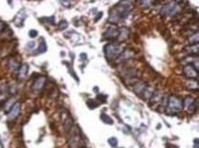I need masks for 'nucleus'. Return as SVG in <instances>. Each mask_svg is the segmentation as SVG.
<instances>
[{
	"label": "nucleus",
	"instance_id": "obj_1",
	"mask_svg": "<svg viewBox=\"0 0 199 148\" xmlns=\"http://www.w3.org/2000/svg\"><path fill=\"white\" fill-rule=\"evenodd\" d=\"M68 143H69L70 148H83L85 144L78 126H72L70 130Z\"/></svg>",
	"mask_w": 199,
	"mask_h": 148
},
{
	"label": "nucleus",
	"instance_id": "obj_2",
	"mask_svg": "<svg viewBox=\"0 0 199 148\" xmlns=\"http://www.w3.org/2000/svg\"><path fill=\"white\" fill-rule=\"evenodd\" d=\"M124 49L121 47L118 42H111L105 46V54L106 58L108 60H116L122 53Z\"/></svg>",
	"mask_w": 199,
	"mask_h": 148
},
{
	"label": "nucleus",
	"instance_id": "obj_3",
	"mask_svg": "<svg viewBox=\"0 0 199 148\" xmlns=\"http://www.w3.org/2000/svg\"><path fill=\"white\" fill-rule=\"evenodd\" d=\"M183 109V101L177 97L172 95L168 98V102L166 104V112L168 113H176Z\"/></svg>",
	"mask_w": 199,
	"mask_h": 148
},
{
	"label": "nucleus",
	"instance_id": "obj_4",
	"mask_svg": "<svg viewBox=\"0 0 199 148\" xmlns=\"http://www.w3.org/2000/svg\"><path fill=\"white\" fill-rule=\"evenodd\" d=\"M183 72L187 79H190V80L197 79V76H198L197 66H195L194 63H188L187 65L183 67Z\"/></svg>",
	"mask_w": 199,
	"mask_h": 148
},
{
	"label": "nucleus",
	"instance_id": "obj_5",
	"mask_svg": "<svg viewBox=\"0 0 199 148\" xmlns=\"http://www.w3.org/2000/svg\"><path fill=\"white\" fill-rule=\"evenodd\" d=\"M119 36V28L116 26H110L103 34V39L106 40H116Z\"/></svg>",
	"mask_w": 199,
	"mask_h": 148
},
{
	"label": "nucleus",
	"instance_id": "obj_6",
	"mask_svg": "<svg viewBox=\"0 0 199 148\" xmlns=\"http://www.w3.org/2000/svg\"><path fill=\"white\" fill-rule=\"evenodd\" d=\"M176 10V4L175 3H169L167 5H165L160 11V14L162 17H167V16H172L173 14L175 12Z\"/></svg>",
	"mask_w": 199,
	"mask_h": 148
},
{
	"label": "nucleus",
	"instance_id": "obj_7",
	"mask_svg": "<svg viewBox=\"0 0 199 148\" xmlns=\"http://www.w3.org/2000/svg\"><path fill=\"white\" fill-rule=\"evenodd\" d=\"M20 108H21L20 102H16L13 104V106L11 107L10 111L8 112L7 114V119L9 121H13L16 118H18L19 113H20Z\"/></svg>",
	"mask_w": 199,
	"mask_h": 148
},
{
	"label": "nucleus",
	"instance_id": "obj_8",
	"mask_svg": "<svg viewBox=\"0 0 199 148\" xmlns=\"http://www.w3.org/2000/svg\"><path fill=\"white\" fill-rule=\"evenodd\" d=\"M45 82H46V78L43 77V76H41V77L37 78L34 80V82L32 84V90H36V92L42 90L45 85Z\"/></svg>",
	"mask_w": 199,
	"mask_h": 148
},
{
	"label": "nucleus",
	"instance_id": "obj_9",
	"mask_svg": "<svg viewBox=\"0 0 199 148\" xmlns=\"http://www.w3.org/2000/svg\"><path fill=\"white\" fill-rule=\"evenodd\" d=\"M62 125H64V131L69 133L70 130L72 128V126H74V121H72V117L67 114L66 117H64V123H62Z\"/></svg>",
	"mask_w": 199,
	"mask_h": 148
},
{
	"label": "nucleus",
	"instance_id": "obj_10",
	"mask_svg": "<svg viewBox=\"0 0 199 148\" xmlns=\"http://www.w3.org/2000/svg\"><path fill=\"white\" fill-rule=\"evenodd\" d=\"M22 13H23V10H22V11H20V12H18V15L15 17V19H14V22H15L16 26H18V27H21V26H22V24H23L24 19H25V18H26V17H26V14H24V15L21 17Z\"/></svg>",
	"mask_w": 199,
	"mask_h": 148
},
{
	"label": "nucleus",
	"instance_id": "obj_11",
	"mask_svg": "<svg viewBox=\"0 0 199 148\" xmlns=\"http://www.w3.org/2000/svg\"><path fill=\"white\" fill-rule=\"evenodd\" d=\"M28 66L27 64L21 65L18 69V77L19 78H25L27 73H28Z\"/></svg>",
	"mask_w": 199,
	"mask_h": 148
},
{
	"label": "nucleus",
	"instance_id": "obj_12",
	"mask_svg": "<svg viewBox=\"0 0 199 148\" xmlns=\"http://www.w3.org/2000/svg\"><path fill=\"white\" fill-rule=\"evenodd\" d=\"M20 66H21V65L19 64L18 61L16 60H14V59H12V60L8 62V68L10 69L11 70H18L19 67H20Z\"/></svg>",
	"mask_w": 199,
	"mask_h": 148
},
{
	"label": "nucleus",
	"instance_id": "obj_13",
	"mask_svg": "<svg viewBox=\"0 0 199 148\" xmlns=\"http://www.w3.org/2000/svg\"><path fill=\"white\" fill-rule=\"evenodd\" d=\"M129 29H127L126 27H122L121 29H119V36H118V40H125L127 39V37L129 35Z\"/></svg>",
	"mask_w": 199,
	"mask_h": 148
},
{
	"label": "nucleus",
	"instance_id": "obj_14",
	"mask_svg": "<svg viewBox=\"0 0 199 148\" xmlns=\"http://www.w3.org/2000/svg\"><path fill=\"white\" fill-rule=\"evenodd\" d=\"M100 118H101L102 121H103L104 123H108V125H113V120L108 115H106V113H101Z\"/></svg>",
	"mask_w": 199,
	"mask_h": 148
},
{
	"label": "nucleus",
	"instance_id": "obj_15",
	"mask_svg": "<svg viewBox=\"0 0 199 148\" xmlns=\"http://www.w3.org/2000/svg\"><path fill=\"white\" fill-rule=\"evenodd\" d=\"M47 50V47H46V43L44 41H41L40 46H39V49H38V52L39 53H43Z\"/></svg>",
	"mask_w": 199,
	"mask_h": 148
},
{
	"label": "nucleus",
	"instance_id": "obj_16",
	"mask_svg": "<svg viewBox=\"0 0 199 148\" xmlns=\"http://www.w3.org/2000/svg\"><path fill=\"white\" fill-rule=\"evenodd\" d=\"M86 104L88 105V107L90 109H95V108H96V107L99 105V103L98 102H95L94 100H89V101H87Z\"/></svg>",
	"mask_w": 199,
	"mask_h": 148
},
{
	"label": "nucleus",
	"instance_id": "obj_17",
	"mask_svg": "<svg viewBox=\"0 0 199 148\" xmlns=\"http://www.w3.org/2000/svg\"><path fill=\"white\" fill-rule=\"evenodd\" d=\"M67 27H68V23L65 20H62V21L60 22L59 26H58V29H59V30H64L65 28H67Z\"/></svg>",
	"mask_w": 199,
	"mask_h": 148
},
{
	"label": "nucleus",
	"instance_id": "obj_18",
	"mask_svg": "<svg viewBox=\"0 0 199 148\" xmlns=\"http://www.w3.org/2000/svg\"><path fill=\"white\" fill-rule=\"evenodd\" d=\"M108 144L112 147H116L118 145V139L116 137H111L108 139Z\"/></svg>",
	"mask_w": 199,
	"mask_h": 148
},
{
	"label": "nucleus",
	"instance_id": "obj_19",
	"mask_svg": "<svg viewBox=\"0 0 199 148\" xmlns=\"http://www.w3.org/2000/svg\"><path fill=\"white\" fill-rule=\"evenodd\" d=\"M97 101L99 102V104L100 103H105L106 102V97L103 94H99L97 96Z\"/></svg>",
	"mask_w": 199,
	"mask_h": 148
},
{
	"label": "nucleus",
	"instance_id": "obj_20",
	"mask_svg": "<svg viewBox=\"0 0 199 148\" xmlns=\"http://www.w3.org/2000/svg\"><path fill=\"white\" fill-rule=\"evenodd\" d=\"M28 36H30L31 39H34V38H36L38 36V31L35 29H31L30 32H28Z\"/></svg>",
	"mask_w": 199,
	"mask_h": 148
},
{
	"label": "nucleus",
	"instance_id": "obj_21",
	"mask_svg": "<svg viewBox=\"0 0 199 148\" xmlns=\"http://www.w3.org/2000/svg\"><path fill=\"white\" fill-rule=\"evenodd\" d=\"M5 23H3L2 21H0V32H2L4 30V28H5Z\"/></svg>",
	"mask_w": 199,
	"mask_h": 148
},
{
	"label": "nucleus",
	"instance_id": "obj_22",
	"mask_svg": "<svg viewBox=\"0 0 199 148\" xmlns=\"http://www.w3.org/2000/svg\"><path fill=\"white\" fill-rule=\"evenodd\" d=\"M34 45H35V43H34L33 41H31V42H30L28 44V49H32V48L34 47Z\"/></svg>",
	"mask_w": 199,
	"mask_h": 148
},
{
	"label": "nucleus",
	"instance_id": "obj_23",
	"mask_svg": "<svg viewBox=\"0 0 199 148\" xmlns=\"http://www.w3.org/2000/svg\"><path fill=\"white\" fill-rule=\"evenodd\" d=\"M80 57H81L82 60H86V59H87V56H86L85 53H82V54L80 55Z\"/></svg>",
	"mask_w": 199,
	"mask_h": 148
},
{
	"label": "nucleus",
	"instance_id": "obj_24",
	"mask_svg": "<svg viewBox=\"0 0 199 148\" xmlns=\"http://www.w3.org/2000/svg\"><path fill=\"white\" fill-rule=\"evenodd\" d=\"M194 148H199V146H198V139H196L195 144H194Z\"/></svg>",
	"mask_w": 199,
	"mask_h": 148
},
{
	"label": "nucleus",
	"instance_id": "obj_25",
	"mask_svg": "<svg viewBox=\"0 0 199 148\" xmlns=\"http://www.w3.org/2000/svg\"><path fill=\"white\" fill-rule=\"evenodd\" d=\"M83 148H85V147H83Z\"/></svg>",
	"mask_w": 199,
	"mask_h": 148
}]
</instances>
